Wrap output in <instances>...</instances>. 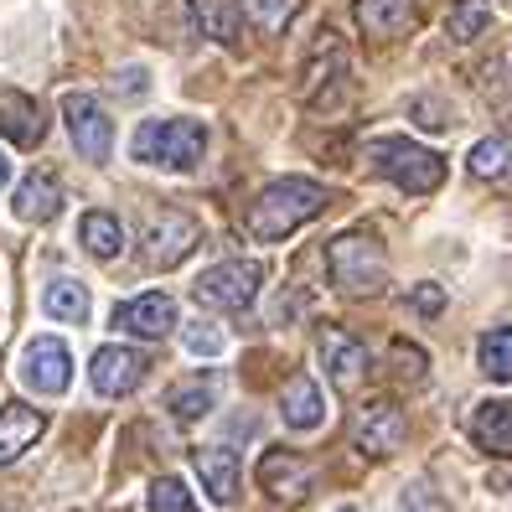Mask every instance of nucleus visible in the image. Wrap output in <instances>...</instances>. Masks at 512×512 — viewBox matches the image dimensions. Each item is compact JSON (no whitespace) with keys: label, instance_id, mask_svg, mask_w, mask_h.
Here are the masks:
<instances>
[{"label":"nucleus","instance_id":"13","mask_svg":"<svg viewBox=\"0 0 512 512\" xmlns=\"http://www.w3.org/2000/svg\"><path fill=\"white\" fill-rule=\"evenodd\" d=\"M404 435H409V419H404L399 404H368L363 414H357V430H352L357 450H363V456H373V461L394 456V450L404 445Z\"/></svg>","mask_w":512,"mask_h":512},{"label":"nucleus","instance_id":"10","mask_svg":"<svg viewBox=\"0 0 512 512\" xmlns=\"http://www.w3.org/2000/svg\"><path fill=\"white\" fill-rule=\"evenodd\" d=\"M145 378V357L135 347H99L88 357V383H94L99 399H125L135 394Z\"/></svg>","mask_w":512,"mask_h":512},{"label":"nucleus","instance_id":"5","mask_svg":"<svg viewBox=\"0 0 512 512\" xmlns=\"http://www.w3.org/2000/svg\"><path fill=\"white\" fill-rule=\"evenodd\" d=\"M259 285H264V264L259 259H228V264L202 269L192 295L202 300V306H213V311H244V306H254Z\"/></svg>","mask_w":512,"mask_h":512},{"label":"nucleus","instance_id":"4","mask_svg":"<svg viewBox=\"0 0 512 512\" xmlns=\"http://www.w3.org/2000/svg\"><path fill=\"white\" fill-rule=\"evenodd\" d=\"M326 269L342 295H378L388 285V254L373 233H337L326 244Z\"/></svg>","mask_w":512,"mask_h":512},{"label":"nucleus","instance_id":"2","mask_svg":"<svg viewBox=\"0 0 512 512\" xmlns=\"http://www.w3.org/2000/svg\"><path fill=\"white\" fill-rule=\"evenodd\" d=\"M207 156V125L202 119H140L130 135V161L156 171H197Z\"/></svg>","mask_w":512,"mask_h":512},{"label":"nucleus","instance_id":"11","mask_svg":"<svg viewBox=\"0 0 512 512\" xmlns=\"http://www.w3.org/2000/svg\"><path fill=\"white\" fill-rule=\"evenodd\" d=\"M114 326L130 331V337H145V342H161L176 331V300L166 290H145V295H130L125 306L114 311Z\"/></svg>","mask_w":512,"mask_h":512},{"label":"nucleus","instance_id":"24","mask_svg":"<svg viewBox=\"0 0 512 512\" xmlns=\"http://www.w3.org/2000/svg\"><path fill=\"white\" fill-rule=\"evenodd\" d=\"M466 171L476 182H512V140H502V135L476 140L471 156H466Z\"/></svg>","mask_w":512,"mask_h":512},{"label":"nucleus","instance_id":"33","mask_svg":"<svg viewBox=\"0 0 512 512\" xmlns=\"http://www.w3.org/2000/svg\"><path fill=\"white\" fill-rule=\"evenodd\" d=\"M409 300H414V311H419V316H430V321L445 316V285H414Z\"/></svg>","mask_w":512,"mask_h":512},{"label":"nucleus","instance_id":"15","mask_svg":"<svg viewBox=\"0 0 512 512\" xmlns=\"http://www.w3.org/2000/svg\"><path fill=\"white\" fill-rule=\"evenodd\" d=\"M0 135L11 145H42V135H47L42 104L16 94V88H0Z\"/></svg>","mask_w":512,"mask_h":512},{"label":"nucleus","instance_id":"23","mask_svg":"<svg viewBox=\"0 0 512 512\" xmlns=\"http://www.w3.org/2000/svg\"><path fill=\"white\" fill-rule=\"evenodd\" d=\"M321 83H347V52L337 42V32H321L316 52H311V68H306V94L316 99Z\"/></svg>","mask_w":512,"mask_h":512},{"label":"nucleus","instance_id":"35","mask_svg":"<svg viewBox=\"0 0 512 512\" xmlns=\"http://www.w3.org/2000/svg\"><path fill=\"white\" fill-rule=\"evenodd\" d=\"M145 68H125V73H119V88H125V94H145Z\"/></svg>","mask_w":512,"mask_h":512},{"label":"nucleus","instance_id":"8","mask_svg":"<svg viewBox=\"0 0 512 512\" xmlns=\"http://www.w3.org/2000/svg\"><path fill=\"white\" fill-rule=\"evenodd\" d=\"M197 244H202V228H197L187 213H161L156 223L145 228L140 254H145V264H150V269H176V264H182Z\"/></svg>","mask_w":512,"mask_h":512},{"label":"nucleus","instance_id":"6","mask_svg":"<svg viewBox=\"0 0 512 512\" xmlns=\"http://www.w3.org/2000/svg\"><path fill=\"white\" fill-rule=\"evenodd\" d=\"M21 383L32 394H47V399H63L68 383H73V352L63 337H32L21 347Z\"/></svg>","mask_w":512,"mask_h":512},{"label":"nucleus","instance_id":"14","mask_svg":"<svg viewBox=\"0 0 512 512\" xmlns=\"http://www.w3.org/2000/svg\"><path fill=\"white\" fill-rule=\"evenodd\" d=\"M11 213H16L21 223H52L57 213H63V187H57V176H52V171H32V176L16 187Z\"/></svg>","mask_w":512,"mask_h":512},{"label":"nucleus","instance_id":"31","mask_svg":"<svg viewBox=\"0 0 512 512\" xmlns=\"http://www.w3.org/2000/svg\"><path fill=\"white\" fill-rule=\"evenodd\" d=\"M150 512H197V502L176 476H156L150 481Z\"/></svg>","mask_w":512,"mask_h":512},{"label":"nucleus","instance_id":"19","mask_svg":"<svg viewBox=\"0 0 512 512\" xmlns=\"http://www.w3.org/2000/svg\"><path fill=\"white\" fill-rule=\"evenodd\" d=\"M471 440L492 456H512V404L507 399H487L471 414Z\"/></svg>","mask_w":512,"mask_h":512},{"label":"nucleus","instance_id":"27","mask_svg":"<svg viewBox=\"0 0 512 512\" xmlns=\"http://www.w3.org/2000/svg\"><path fill=\"white\" fill-rule=\"evenodd\" d=\"M295 11H300V0H238V16L249 26H259L264 37H280L295 21Z\"/></svg>","mask_w":512,"mask_h":512},{"label":"nucleus","instance_id":"1","mask_svg":"<svg viewBox=\"0 0 512 512\" xmlns=\"http://www.w3.org/2000/svg\"><path fill=\"white\" fill-rule=\"evenodd\" d=\"M321 207H326V187L321 182H306V176H280V182H269L254 197L249 233L259 238V244H280V238H290L300 223H311Z\"/></svg>","mask_w":512,"mask_h":512},{"label":"nucleus","instance_id":"30","mask_svg":"<svg viewBox=\"0 0 512 512\" xmlns=\"http://www.w3.org/2000/svg\"><path fill=\"white\" fill-rule=\"evenodd\" d=\"M182 347L192 352V357H223L228 352V337H223V326L218 321H187L182 326Z\"/></svg>","mask_w":512,"mask_h":512},{"label":"nucleus","instance_id":"25","mask_svg":"<svg viewBox=\"0 0 512 512\" xmlns=\"http://www.w3.org/2000/svg\"><path fill=\"white\" fill-rule=\"evenodd\" d=\"M42 311H47L52 321L83 326V321H88V285H78V280H52V285L42 290Z\"/></svg>","mask_w":512,"mask_h":512},{"label":"nucleus","instance_id":"37","mask_svg":"<svg viewBox=\"0 0 512 512\" xmlns=\"http://www.w3.org/2000/svg\"><path fill=\"white\" fill-rule=\"evenodd\" d=\"M0 512H26V507H0Z\"/></svg>","mask_w":512,"mask_h":512},{"label":"nucleus","instance_id":"28","mask_svg":"<svg viewBox=\"0 0 512 512\" xmlns=\"http://www.w3.org/2000/svg\"><path fill=\"white\" fill-rule=\"evenodd\" d=\"M492 26V11H487V0H456L450 6V21H445V32L456 37V42H471V37H481Z\"/></svg>","mask_w":512,"mask_h":512},{"label":"nucleus","instance_id":"18","mask_svg":"<svg viewBox=\"0 0 512 512\" xmlns=\"http://www.w3.org/2000/svg\"><path fill=\"white\" fill-rule=\"evenodd\" d=\"M192 466H197V476H202V487H207V497L213 502H238V456L233 450H223V445H202L197 456H192Z\"/></svg>","mask_w":512,"mask_h":512},{"label":"nucleus","instance_id":"34","mask_svg":"<svg viewBox=\"0 0 512 512\" xmlns=\"http://www.w3.org/2000/svg\"><path fill=\"white\" fill-rule=\"evenodd\" d=\"M425 497H430V481H409L404 497H399V512H425V507H419Z\"/></svg>","mask_w":512,"mask_h":512},{"label":"nucleus","instance_id":"3","mask_svg":"<svg viewBox=\"0 0 512 512\" xmlns=\"http://www.w3.org/2000/svg\"><path fill=\"white\" fill-rule=\"evenodd\" d=\"M368 161L383 182H394L404 192H435L445 182V156L430 145H419L409 135H383L368 145Z\"/></svg>","mask_w":512,"mask_h":512},{"label":"nucleus","instance_id":"17","mask_svg":"<svg viewBox=\"0 0 512 512\" xmlns=\"http://www.w3.org/2000/svg\"><path fill=\"white\" fill-rule=\"evenodd\" d=\"M280 414L290 430H321L326 425V394L316 378H290L280 394Z\"/></svg>","mask_w":512,"mask_h":512},{"label":"nucleus","instance_id":"29","mask_svg":"<svg viewBox=\"0 0 512 512\" xmlns=\"http://www.w3.org/2000/svg\"><path fill=\"white\" fill-rule=\"evenodd\" d=\"M197 26L213 42H233L238 37V11L228 6V0H197Z\"/></svg>","mask_w":512,"mask_h":512},{"label":"nucleus","instance_id":"12","mask_svg":"<svg viewBox=\"0 0 512 512\" xmlns=\"http://www.w3.org/2000/svg\"><path fill=\"white\" fill-rule=\"evenodd\" d=\"M316 357H321L326 378L337 383V388H357V383H363V373H368V347L357 342L352 331H342V326H321Z\"/></svg>","mask_w":512,"mask_h":512},{"label":"nucleus","instance_id":"21","mask_svg":"<svg viewBox=\"0 0 512 512\" xmlns=\"http://www.w3.org/2000/svg\"><path fill=\"white\" fill-rule=\"evenodd\" d=\"M218 388H223L218 378H182V383H176L171 394H166V409L182 419V425H197L202 414H213Z\"/></svg>","mask_w":512,"mask_h":512},{"label":"nucleus","instance_id":"36","mask_svg":"<svg viewBox=\"0 0 512 512\" xmlns=\"http://www.w3.org/2000/svg\"><path fill=\"white\" fill-rule=\"evenodd\" d=\"M6 182H11V156L0 150V187H6Z\"/></svg>","mask_w":512,"mask_h":512},{"label":"nucleus","instance_id":"20","mask_svg":"<svg viewBox=\"0 0 512 512\" xmlns=\"http://www.w3.org/2000/svg\"><path fill=\"white\" fill-rule=\"evenodd\" d=\"M78 244L94 254V259L109 264V259L125 254V228H119L114 213H99V207H94V213H83V218H78Z\"/></svg>","mask_w":512,"mask_h":512},{"label":"nucleus","instance_id":"22","mask_svg":"<svg viewBox=\"0 0 512 512\" xmlns=\"http://www.w3.org/2000/svg\"><path fill=\"white\" fill-rule=\"evenodd\" d=\"M414 16V0H357V26L368 37H399Z\"/></svg>","mask_w":512,"mask_h":512},{"label":"nucleus","instance_id":"7","mask_svg":"<svg viewBox=\"0 0 512 512\" xmlns=\"http://www.w3.org/2000/svg\"><path fill=\"white\" fill-rule=\"evenodd\" d=\"M63 119H68L73 150H78L83 161L104 166L114 156V119L104 114V104L94 94H63Z\"/></svg>","mask_w":512,"mask_h":512},{"label":"nucleus","instance_id":"38","mask_svg":"<svg viewBox=\"0 0 512 512\" xmlns=\"http://www.w3.org/2000/svg\"><path fill=\"white\" fill-rule=\"evenodd\" d=\"M337 512H357V507H337Z\"/></svg>","mask_w":512,"mask_h":512},{"label":"nucleus","instance_id":"32","mask_svg":"<svg viewBox=\"0 0 512 512\" xmlns=\"http://www.w3.org/2000/svg\"><path fill=\"white\" fill-rule=\"evenodd\" d=\"M388 368H394V378H404V383H419L430 373V357L419 352L414 342H394L388 347Z\"/></svg>","mask_w":512,"mask_h":512},{"label":"nucleus","instance_id":"9","mask_svg":"<svg viewBox=\"0 0 512 512\" xmlns=\"http://www.w3.org/2000/svg\"><path fill=\"white\" fill-rule=\"evenodd\" d=\"M259 492L269 502H280V507H300L311 497V466L295 456V450H264V461H259Z\"/></svg>","mask_w":512,"mask_h":512},{"label":"nucleus","instance_id":"26","mask_svg":"<svg viewBox=\"0 0 512 512\" xmlns=\"http://www.w3.org/2000/svg\"><path fill=\"white\" fill-rule=\"evenodd\" d=\"M476 363L492 383H512V326H492L476 347Z\"/></svg>","mask_w":512,"mask_h":512},{"label":"nucleus","instance_id":"16","mask_svg":"<svg viewBox=\"0 0 512 512\" xmlns=\"http://www.w3.org/2000/svg\"><path fill=\"white\" fill-rule=\"evenodd\" d=\"M42 430H47V419L32 404H6V409H0V466L21 461L26 450L42 440Z\"/></svg>","mask_w":512,"mask_h":512}]
</instances>
